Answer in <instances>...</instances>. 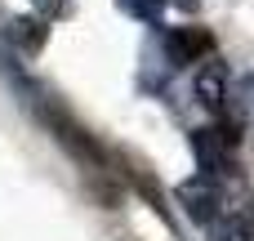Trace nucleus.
<instances>
[{"mask_svg": "<svg viewBox=\"0 0 254 241\" xmlns=\"http://www.w3.org/2000/svg\"><path fill=\"white\" fill-rule=\"evenodd\" d=\"M232 148H237V134H232V130H223V125H205V130H192V157H196L201 174H210V179L237 174Z\"/></svg>", "mask_w": 254, "mask_h": 241, "instance_id": "obj_1", "label": "nucleus"}, {"mask_svg": "<svg viewBox=\"0 0 254 241\" xmlns=\"http://www.w3.org/2000/svg\"><path fill=\"white\" fill-rule=\"evenodd\" d=\"M174 197H179V206L188 210V219H196V224H214V219L223 215V188H219V179H210V174L179 183Z\"/></svg>", "mask_w": 254, "mask_h": 241, "instance_id": "obj_2", "label": "nucleus"}, {"mask_svg": "<svg viewBox=\"0 0 254 241\" xmlns=\"http://www.w3.org/2000/svg\"><path fill=\"white\" fill-rule=\"evenodd\" d=\"M161 45H165V63H170V67H188V63H196V58H205L214 40H210L205 27H170Z\"/></svg>", "mask_w": 254, "mask_h": 241, "instance_id": "obj_3", "label": "nucleus"}, {"mask_svg": "<svg viewBox=\"0 0 254 241\" xmlns=\"http://www.w3.org/2000/svg\"><path fill=\"white\" fill-rule=\"evenodd\" d=\"M45 40H49V22H40V18H9V27H4V45L22 58H36L45 49Z\"/></svg>", "mask_w": 254, "mask_h": 241, "instance_id": "obj_4", "label": "nucleus"}, {"mask_svg": "<svg viewBox=\"0 0 254 241\" xmlns=\"http://www.w3.org/2000/svg\"><path fill=\"white\" fill-rule=\"evenodd\" d=\"M196 98H201L210 112H219V107H223V98H228V94H223V67H219V63H210V67L196 76Z\"/></svg>", "mask_w": 254, "mask_h": 241, "instance_id": "obj_5", "label": "nucleus"}, {"mask_svg": "<svg viewBox=\"0 0 254 241\" xmlns=\"http://www.w3.org/2000/svg\"><path fill=\"white\" fill-rule=\"evenodd\" d=\"M129 18H138V22H161V13H165V4L170 0H116Z\"/></svg>", "mask_w": 254, "mask_h": 241, "instance_id": "obj_6", "label": "nucleus"}, {"mask_svg": "<svg viewBox=\"0 0 254 241\" xmlns=\"http://www.w3.org/2000/svg\"><path fill=\"white\" fill-rule=\"evenodd\" d=\"M219 228H214V241H254V233L246 228V219L241 215H228V219H214Z\"/></svg>", "mask_w": 254, "mask_h": 241, "instance_id": "obj_7", "label": "nucleus"}, {"mask_svg": "<svg viewBox=\"0 0 254 241\" xmlns=\"http://www.w3.org/2000/svg\"><path fill=\"white\" fill-rule=\"evenodd\" d=\"M241 219H246V228L254 233V192H250V201H246V210H241Z\"/></svg>", "mask_w": 254, "mask_h": 241, "instance_id": "obj_8", "label": "nucleus"}]
</instances>
